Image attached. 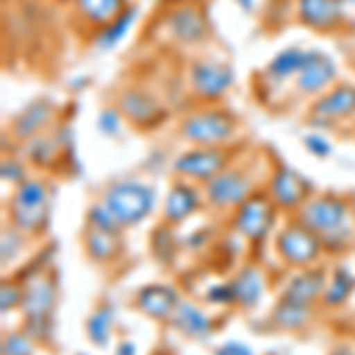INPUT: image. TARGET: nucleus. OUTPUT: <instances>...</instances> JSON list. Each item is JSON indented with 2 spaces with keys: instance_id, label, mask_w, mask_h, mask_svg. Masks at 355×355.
<instances>
[{
  "instance_id": "2",
  "label": "nucleus",
  "mask_w": 355,
  "mask_h": 355,
  "mask_svg": "<svg viewBox=\"0 0 355 355\" xmlns=\"http://www.w3.org/2000/svg\"><path fill=\"white\" fill-rule=\"evenodd\" d=\"M10 216L17 230L38 232L48 220V187L43 180L26 178L17 185L10 204Z\"/></svg>"
},
{
  "instance_id": "25",
  "label": "nucleus",
  "mask_w": 355,
  "mask_h": 355,
  "mask_svg": "<svg viewBox=\"0 0 355 355\" xmlns=\"http://www.w3.org/2000/svg\"><path fill=\"white\" fill-rule=\"evenodd\" d=\"M135 17H137V8L128 5V8H125L123 12L116 17V19L110 21V24L102 26L100 31H97V36H95V45H97V48H100V50L114 48V45H116L125 36V33L130 31V26H133Z\"/></svg>"
},
{
  "instance_id": "31",
  "label": "nucleus",
  "mask_w": 355,
  "mask_h": 355,
  "mask_svg": "<svg viewBox=\"0 0 355 355\" xmlns=\"http://www.w3.org/2000/svg\"><path fill=\"white\" fill-rule=\"evenodd\" d=\"M88 225L90 227H97V230H105V232H116L121 230V223L114 218V214L110 209H107V204H95L90 206L88 211Z\"/></svg>"
},
{
  "instance_id": "29",
  "label": "nucleus",
  "mask_w": 355,
  "mask_h": 355,
  "mask_svg": "<svg viewBox=\"0 0 355 355\" xmlns=\"http://www.w3.org/2000/svg\"><path fill=\"white\" fill-rule=\"evenodd\" d=\"M353 287H355L353 275L348 272L346 268H339V270H334V275H331V282L327 284V289H324L322 301L327 303V306H341V303L351 296Z\"/></svg>"
},
{
  "instance_id": "18",
  "label": "nucleus",
  "mask_w": 355,
  "mask_h": 355,
  "mask_svg": "<svg viewBox=\"0 0 355 355\" xmlns=\"http://www.w3.org/2000/svg\"><path fill=\"white\" fill-rule=\"evenodd\" d=\"M55 105L50 100H38L33 105H28L12 123V133L19 140H33L41 130L53 121Z\"/></svg>"
},
{
  "instance_id": "36",
  "label": "nucleus",
  "mask_w": 355,
  "mask_h": 355,
  "mask_svg": "<svg viewBox=\"0 0 355 355\" xmlns=\"http://www.w3.org/2000/svg\"><path fill=\"white\" fill-rule=\"evenodd\" d=\"M173 246H175V242H173V237H171V232L166 230V227H164V230L159 227V230L154 232V251H157L159 259L168 261L171 256H173Z\"/></svg>"
},
{
  "instance_id": "43",
  "label": "nucleus",
  "mask_w": 355,
  "mask_h": 355,
  "mask_svg": "<svg viewBox=\"0 0 355 355\" xmlns=\"http://www.w3.org/2000/svg\"><path fill=\"white\" fill-rule=\"evenodd\" d=\"M237 3L242 5L244 10H251V8H254V0H237Z\"/></svg>"
},
{
  "instance_id": "8",
  "label": "nucleus",
  "mask_w": 355,
  "mask_h": 355,
  "mask_svg": "<svg viewBox=\"0 0 355 355\" xmlns=\"http://www.w3.org/2000/svg\"><path fill=\"white\" fill-rule=\"evenodd\" d=\"M251 197V180L242 171L225 168L206 182V202L218 209H239Z\"/></svg>"
},
{
  "instance_id": "32",
  "label": "nucleus",
  "mask_w": 355,
  "mask_h": 355,
  "mask_svg": "<svg viewBox=\"0 0 355 355\" xmlns=\"http://www.w3.org/2000/svg\"><path fill=\"white\" fill-rule=\"evenodd\" d=\"M33 353V336L12 331L3 339V355H31Z\"/></svg>"
},
{
  "instance_id": "41",
  "label": "nucleus",
  "mask_w": 355,
  "mask_h": 355,
  "mask_svg": "<svg viewBox=\"0 0 355 355\" xmlns=\"http://www.w3.org/2000/svg\"><path fill=\"white\" fill-rule=\"evenodd\" d=\"M116 355H137V351H135V346L130 341H125V343H121V346L116 348Z\"/></svg>"
},
{
  "instance_id": "3",
  "label": "nucleus",
  "mask_w": 355,
  "mask_h": 355,
  "mask_svg": "<svg viewBox=\"0 0 355 355\" xmlns=\"http://www.w3.org/2000/svg\"><path fill=\"white\" fill-rule=\"evenodd\" d=\"M299 223L318 234L320 239H329L334 234L348 232V204L339 197H315L301 206Z\"/></svg>"
},
{
  "instance_id": "28",
  "label": "nucleus",
  "mask_w": 355,
  "mask_h": 355,
  "mask_svg": "<svg viewBox=\"0 0 355 355\" xmlns=\"http://www.w3.org/2000/svg\"><path fill=\"white\" fill-rule=\"evenodd\" d=\"M112 320H114L112 308H100V311H95L88 318V322H85V334H88V339L93 341L95 346H107V343H110Z\"/></svg>"
},
{
  "instance_id": "34",
  "label": "nucleus",
  "mask_w": 355,
  "mask_h": 355,
  "mask_svg": "<svg viewBox=\"0 0 355 355\" xmlns=\"http://www.w3.org/2000/svg\"><path fill=\"white\" fill-rule=\"evenodd\" d=\"M121 121H123V114L119 110H105L97 116V128H100V133L114 137L121 130Z\"/></svg>"
},
{
  "instance_id": "24",
  "label": "nucleus",
  "mask_w": 355,
  "mask_h": 355,
  "mask_svg": "<svg viewBox=\"0 0 355 355\" xmlns=\"http://www.w3.org/2000/svg\"><path fill=\"white\" fill-rule=\"evenodd\" d=\"M85 249H88V256L93 261L110 263L121 251V242H119L116 232H105V230H97V227H90L88 234H85Z\"/></svg>"
},
{
  "instance_id": "14",
  "label": "nucleus",
  "mask_w": 355,
  "mask_h": 355,
  "mask_svg": "<svg viewBox=\"0 0 355 355\" xmlns=\"http://www.w3.org/2000/svg\"><path fill=\"white\" fill-rule=\"evenodd\" d=\"M299 21L318 31H329L341 21L343 0H296Z\"/></svg>"
},
{
  "instance_id": "7",
  "label": "nucleus",
  "mask_w": 355,
  "mask_h": 355,
  "mask_svg": "<svg viewBox=\"0 0 355 355\" xmlns=\"http://www.w3.org/2000/svg\"><path fill=\"white\" fill-rule=\"evenodd\" d=\"M277 251L289 266H308L322 251V239L296 223L277 234Z\"/></svg>"
},
{
  "instance_id": "5",
  "label": "nucleus",
  "mask_w": 355,
  "mask_h": 355,
  "mask_svg": "<svg viewBox=\"0 0 355 355\" xmlns=\"http://www.w3.org/2000/svg\"><path fill=\"white\" fill-rule=\"evenodd\" d=\"M234 71L225 62L197 60L190 67V85L204 100H220L232 88Z\"/></svg>"
},
{
  "instance_id": "30",
  "label": "nucleus",
  "mask_w": 355,
  "mask_h": 355,
  "mask_svg": "<svg viewBox=\"0 0 355 355\" xmlns=\"http://www.w3.org/2000/svg\"><path fill=\"white\" fill-rule=\"evenodd\" d=\"M60 154V140L55 135H36L28 145V159L36 166H48L53 164Z\"/></svg>"
},
{
  "instance_id": "9",
  "label": "nucleus",
  "mask_w": 355,
  "mask_h": 355,
  "mask_svg": "<svg viewBox=\"0 0 355 355\" xmlns=\"http://www.w3.org/2000/svg\"><path fill=\"white\" fill-rule=\"evenodd\" d=\"M275 202L268 194H251L234 214V230L249 239H263L272 225Z\"/></svg>"
},
{
  "instance_id": "23",
  "label": "nucleus",
  "mask_w": 355,
  "mask_h": 355,
  "mask_svg": "<svg viewBox=\"0 0 355 355\" xmlns=\"http://www.w3.org/2000/svg\"><path fill=\"white\" fill-rule=\"evenodd\" d=\"M128 8L125 0H76V10L85 21L95 26H107Z\"/></svg>"
},
{
  "instance_id": "11",
  "label": "nucleus",
  "mask_w": 355,
  "mask_h": 355,
  "mask_svg": "<svg viewBox=\"0 0 355 355\" xmlns=\"http://www.w3.org/2000/svg\"><path fill=\"white\" fill-rule=\"evenodd\" d=\"M308 180L289 166H279L270 178V199L279 209H301L308 202Z\"/></svg>"
},
{
  "instance_id": "20",
  "label": "nucleus",
  "mask_w": 355,
  "mask_h": 355,
  "mask_svg": "<svg viewBox=\"0 0 355 355\" xmlns=\"http://www.w3.org/2000/svg\"><path fill=\"white\" fill-rule=\"evenodd\" d=\"M171 322L175 324L182 334L194 336V339H206L214 329V322L204 311H199L197 306H192L190 301H178L173 315H171Z\"/></svg>"
},
{
  "instance_id": "15",
  "label": "nucleus",
  "mask_w": 355,
  "mask_h": 355,
  "mask_svg": "<svg viewBox=\"0 0 355 355\" xmlns=\"http://www.w3.org/2000/svg\"><path fill=\"white\" fill-rule=\"evenodd\" d=\"M119 112L135 125H152L164 114L162 105L152 95H147L145 90H137V88L123 90L121 97H119Z\"/></svg>"
},
{
  "instance_id": "16",
  "label": "nucleus",
  "mask_w": 355,
  "mask_h": 355,
  "mask_svg": "<svg viewBox=\"0 0 355 355\" xmlns=\"http://www.w3.org/2000/svg\"><path fill=\"white\" fill-rule=\"evenodd\" d=\"M351 114H355V85L351 83L334 85L324 95H320L313 105V116H322L327 121L351 116Z\"/></svg>"
},
{
  "instance_id": "42",
  "label": "nucleus",
  "mask_w": 355,
  "mask_h": 355,
  "mask_svg": "<svg viewBox=\"0 0 355 355\" xmlns=\"http://www.w3.org/2000/svg\"><path fill=\"white\" fill-rule=\"evenodd\" d=\"M334 355H355V348L353 346H339Z\"/></svg>"
},
{
  "instance_id": "39",
  "label": "nucleus",
  "mask_w": 355,
  "mask_h": 355,
  "mask_svg": "<svg viewBox=\"0 0 355 355\" xmlns=\"http://www.w3.org/2000/svg\"><path fill=\"white\" fill-rule=\"evenodd\" d=\"M206 299L211 303H218V306H227V303L234 301V289L232 284H218V287H211Z\"/></svg>"
},
{
  "instance_id": "33",
  "label": "nucleus",
  "mask_w": 355,
  "mask_h": 355,
  "mask_svg": "<svg viewBox=\"0 0 355 355\" xmlns=\"http://www.w3.org/2000/svg\"><path fill=\"white\" fill-rule=\"evenodd\" d=\"M24 246V237H21V230H5L3 232V242H0V251H3V266H8L10 261L15 259L17 254Z\"/></svg>"
},
{
  "instance_id": "22",
  "label": "nucleus",
  "mask_w": 355,
  "mask_h": 355,
  "mask_svg": "<svg viewBox=\"0 0 355 355\" xmlns=\"http://www.w3.org/2000/svg\"><path fill=\"white\" fill-rule=\"evenodd\" d=\"M232 289H234V301L244 308H251L261 301L263 296V289H266V279H263V272L259 268L249 266L244 268L242 272L234 277L232 282Z\"/></svg>"
},
{
  "instance_id": "21",
  "label": "nucleus",
  "mask_w": 355,
  "mask_h": 355,
  "mask_svg": "<svg viewBox=\"0 0 355 355\" xmlns=\"http://www.w3.org/2000/svg\"><path fill=\"white\" fill-rule=\"evenodd\" d=\"M324 272L322 270H306V272H299L289 279L287 289H284V299H291L296 303H306L311 306L313 301H318L320 296L324 294Z\"/></svg>"
},
{
  "instance_id": "26",
  "label": "nucleus",
  "mask_w": 355,
  "mask_h": 355,
  "mask_svg": "<svg viewBox=\"0 0 355 355\" xmlns=\"http://www.w3.org/2000/svg\"><path fill=\"white\" fill-rule=\"evenodd\" d=\"M308 320H311V306L284 299V296L272 311V322L279 324L282 329H301Z\"/></svg>"
},
{
  "instance_id": "44",
  "label": "nucleus",
  "mask_w": 355,
  "mask_h": 355,
  "mask_svg": "<svg viewBox=\"0 0 355 355\" xmlns=\"http://www.w3.org/2000/svg\"><path fill=\"white\" fill-rule=\"evenodd\" d=\"M57 3H67V0H57Z\"/></svg>"
},
{
  "instance_id": "1",
  "label": "nucleus",
  "mask_w": 355,
  "mask_h": 355,
  "mask_svg": "<svg viewBox=\"0 0 355 355\" xmlns=\"http://www.w3.org/2000/svg\"><path fill=\"white\" fill-rule=\"evenodd\" d=\"M105 204L114 214V218L125 227L145 220L152 214L157 194L150 185H142L137 180H119L107 187Z\"/></svg>"
},
{
  "instance_id": "38",
  "label": "nucleus",
  "mask_w": 355,
  "mask_h": 355,
  "mask_svg": "<svg viewBox=\"0 0 355 355\" xmlns=\"http://www.w3.org/2000/svg\"><path fill=\"white\" fill-rule=\"evenodd\" d=\"M0 173H3V180H10V182H17L19 185L24 178V164L17 162V159H5L3 166H0Z\"/></svg>"
},
{
  "instance_id": "40",
  "label": "nucleus",
  "mask_w": 355,
  "mask_h": 355,
  "mask_svg": "<svg viewBox=\"0 0 355 355\" xmlns=\"http://www.w3.org/2000/svg\"><path fill=\"white\" fill-rule=\"evenodd\" d=\"M223 351H225V355H254L249 346H244V343H237V341L225 343V346H223Z\"/></svg>"
},
{
  "instance_id": "4",
  "label": "nucleus",
  "mask_w": 355,
  "mask_h": 355,
  "mask_svg": "<svg viewBox=\"0 0 355 355\" xmlns=\"http://www.w3.org/2000/svg\"><path fill=\"white\" fill-rule=\"evenodd\" d=\"M180 133L197 147H218L234 133V116L223 110L194 112L182 121Z\"/></svg>"
},
{
  "instance_id": "17",
  "label": "nucleus",
  "mask_w": 355,
  "mask_h": 355,
  "mask_svg": "<svg viewBox=\"0 0 355 355\" xmlns=\"http://www.w3.org/2000/svg\"><path fill=\"white\" fill-rule=\"evenodd\" d=\"M178 294L168 284H147L137 291V308L145 315H150L154 320H171L175 306H178Z\"/></svg>"
},
{
  "instance_id": "10",
  "label": "nucleus",
  "mask_w": 355,
  "mask_h": 355,
  "mask_svg": "<svg viewBox=\"0 0 355 355\" xmlns=\"http://www.w3.org/2000/svg\"><path fill=\"white\" fill-rule=\"evenodd\" d=\"M164 26L178 43L185 45L204 41L206 33H209V21H206L204 12L192 3L178 5V8L171 10L164 19Z\"/></svg>"
},
{
  "instance_id": "12",
  "label": "nucleus",
  "mask_w": 355,
  "mask_h": 355,
  "mask_svg": "<svg viewBox=\"0 0 355 355\" xmlns=\"http://www.w3.org/2000/svg\"><path fill=\"white\" fill-rule=\"evenodd\" d=\"M336 78L334 60L327 55L318 53V50H308V60L299 73H296V88L303 95H318L327 90L331 81Z\"/></svg>"
},
{
  "instance_id": "6",
  "label": "nucleus",
  "mask_w": 355,
  "mask_h": 355,
  "mask_svg": "<svg viewBox=\"0 0 355 355\" xmlns=\"http://www.w3.org/2000/svg\"><path fill=\"white\" fill-rule=\"evenodd\" d=\"M227 168V154L218 147H194L190 152H182L173 162V171L190 180L209 182L211 178Z\"/></svg>"
},
{
  "instance_id": "13",
  "label": "nucleus",
  "mask_w": 355,
  "mask_h": 355,
  "mask_svg": "<svg viewBox=\"0 0 355 355\" xmlns=\"http://www.w3.org/2000/svg\"><path fill=\"white\" fill-rule=\"evenodd\" d=\"M57 301V287L48 275L38 272L24 284V301L21 308L26 313V320H48Z\"/></svg>"
},
{
  "instance_id": "19",
  "label": "nucleus",
  "mask_w": 355,
  "mask_h": 355,
  "mask_svg": "<svg viewBox=\"0 0 355 355\" xmlns=\"http://www.w3.org/2000/svg\"><path fill=\"white\" fill-rule=\"evenodd\" d=\"M197 206H199V190H194V187L187 185V182H175V185L168 190V194H166L164 218H166V223L175 225V223L185 220Z\"/></svg>"
},
{
  "instance_id": "35",
  "label": "nucleus",
  "mask_w": 355,
  "mask_h": 355,
  "mask_svg": "<svg viewBox=\"0 0 355 355\" xmlns=\"http://www.w3.org/2000/svg\"><path fill=\"white\" fill-rule=\"evenodd\" d=\"M21 301H24V289H19L12 282H5L3 291H0V308H3V313H10L12 308L21 306Z\"/></svg>"
},
{
  "instance_id": "27",
  "label": "nucleus",
  "mask_w": 355,
  "mask_h": 355,
  "mask_svg": "<svg viewBox=\"0 0 355 355\" xmlns=\"http://www.w3.org/2000/svg\"><path fill=\"white\" fill-rule=\"evenodd\" d=\"M306 60H308V50H301V48H296V45H291V48H284L282 53H277L272 57L270 67H268V73H272L275 78H289L301 71Z\"/></svg>"
},
{
  "instance_id": "37",
  "label": "nucleus",
  "mask_w": 355,
  "mask_h": 355,
  "mask_svg": "<svg viewBox=\"0 0 355 355\" xmlns=\"http://www.w3.org/2000/svg\"><path fill=\"white\" fill-rule=\"evenodd\" d=\"M303 142H306V150L311 152V154H315V157H320V159L329 157L331 150H334L327 137H322V135H318V133L306 135V137H303Z\"/></svg>"
}]
</instances>
